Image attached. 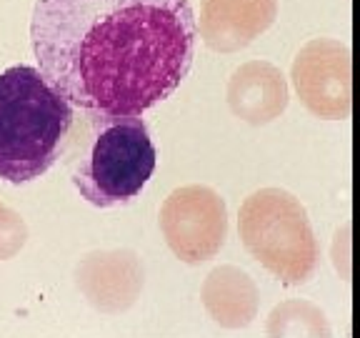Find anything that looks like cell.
Here are the masks:
<instances>
[{"mask_svg":"<svg viewBox=\"0 0 360 338\" xmlns=\"http://www.w3.org/2000/svg\"><path fill=\"white\" fill-rule=\"evenodd\" d=\"M191 0H35L38 70L85 115H143L191 73Z\"/></svg>","mask_w":360,"mask_h":338,"instance_id":"6da1fadb","label":"cell"},{"mask_svg":"<svg viewBox=\"0 0 360 338\" xmlns=\"http://www.w3.org/2000/svg\"><path fill=\"white\" fill-rule=\"evenodd\" d=\"M75 108L28 63L0 73V180H38L65 156Z\"/></svg>","mask_w":360,"mask_h":338,"instance_id":"7a4b0ae2","label":"cell"},{"mask_svg":"<svg viewBox=\"0 0 360 338\" xmlns=\"http://www.w3.org/2000/svg\"><path fill=\"white\" fill-rule=\"evenodd\" d=\"M88 146L70 180L96 208H118L141 196L158 165V151L143 115H85Z\"/></svg>","mask_w":360,"mask_h":338,"instance_id":"3957f363","label":"cell"}]
</instances>
